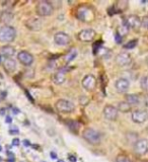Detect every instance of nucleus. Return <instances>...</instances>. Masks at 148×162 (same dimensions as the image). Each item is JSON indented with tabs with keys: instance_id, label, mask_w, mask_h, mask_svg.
<instances>
[{
	"instance_id": "nucleus-1",
	"label": "nucleus",
	"mask_w": 148,
	"mask_h": 162,
	"mask_svg": "<svg viewBox=\"0 0 148 162\" xmlns=\"http://www.w3.org/2000/svg\"><path fill=\"white\" fill-rule=\"evenodd\" d=\"M54 11V6H52L51 2L46 1V0H42L39 1L36 5V12L39 16L42 17H46V16L52 15Z\"/></svg>"
},
{
	"instance_id": "nucleus-2",
	"label": "nucleus",
	"mask_w": 148,
	"mask_h": 162,
	"mask_svg": "<svg viewBox=\"0 0 148 162\" xmlns=\"http://www.w3.org/2000/svg\"><path fill=\"white\" fill-rule=\"evenodd\" d=\"M16 30L10 25H3L0 27V42L1 43H10L15 39Z\"/></svg>"
},
{
	"instance_id": "nucleus-3",
	"label": "nucleus",
	"mask_w": 148,
	"mask_h": 162,
	"mask_svg": "<svg viewBox=\"0 0 148 162\" xmlns=\"http://www.w3.org/2000/svg\"><path fill=\"white\" fill-rule=\"evenodd\" d=\"M82 138L86 142L92 145H97L101 143V134L92 128H87L82 132Z\"/></svg>"
},
{
	"instance_id": "nucleus-4",
	"label": "nucleus",
	"mask_w": 148,
	"mask_h": 162,
	"mask_svg": "<svg viewBox=\"0 0 148 162\" xmlns=\"http://www.w3.org/2000/svg\"><path fill=\"white\" fill-rule=\"evenodd\" d=\"M76 16L78 20L84 22H89V21L94 20V13L89 7L87 6H80L76 11Z\"/></svg>"
},
{
	"instance_id": "nucleus-5",
	"label": "nucleus",
	"mask_w": 148,
	"mask_h": 162,
	"mask_svg": "<svg viewBox=\"0 0 148 162\" xmlns=\"http://www.w3.org/2000/svg\"><path fill=\"white\" fill-rule=\"evenodd\" d=\"M55 106H56L57 111L62 114L71 113L74 109V104L70 101H67V99H59V101H56Z\"/></svg>"
},
{
	"instance_id": "nucleus-6",
	"label": "nucleus",
	"mask_w": 148,
	"mask_h": 162,
	"mask_svg": "<svg viewBox=\"0 0 148 162\" xmlns=\"http://www.w3.org/2000/svg\"><path fill=\"white\" fill-rule=\"evenodd\" d=\"M134 152L137 155H145L148 153V140L147 139H140L135 143Z\"/></svg>"
},
{
	"instance_id": "nucleus-7",
	"label": "nucleus",
	"mask_w": 148,
	"mask_h": 162,
	"mask_svg": "<svg viewBox=\"0 0 148 162\" xmlns=\"http://www.w3.org/2000/svg\"><path fill=\"white\" fill-rule=\"evenodd\" d=\"M132 121L136 124H143L148 119V113L143 109H135L131 114Z\"/></svg>"
},
{
	"instance_id": "nucleus-8",
	"label": "nucleus",
	"mask_w": 148,
	"mask_h": 162,
	"mask_svg": "<svg viewBox=\"0 0 148 162\" xmlns=\"http://www.w3.org/2000/svg\"><path fill=\"white\" fill-rule=\"evenodd\" d=\"M116 63L118 66L120 67H127V66L130 65L132 63V58L128 53L126 52H121L117 55L116 57Z\"/></svg>"
},
{
	"instance_id": "nucleus-9",
	"label": "nucleus",
	"mask_w": 148,
	"mask_h": 162,
	"mask_svg": "<svg viewBox=\"0 0 148 162\" xmlns=\"http://www.w3.org/2000/svg\"><path fill=\"white\" fill-rule=\"evenodd\" d=\"M95 35H96V34H95L94 30H91V28H85V30H82L79 34H78V39H79L81 42L89 43L94 39Z\"/></svg>"
},
{
	"instance_id": "nucleus-10",
	"label": "nucleus",
	"mask_w": 148,
	"mask_h": 162,
	"mask_svg": "<svg viewBox=\"0 0 148 162\" xmlns=\"http://www.w3.org/2000/svg\"><path fill=\"white\" fill-rule=\"evenodd\" d=\"M25 25L30 30H40L42 28L43 21L39 17H30L25 21Z\"/></svg>"
},
{
	"instance_id": "nucleus-11",
	"label": "nucleus",
	"mask_w": 148,
	"mask_h": 162,
	"mask_svg": "<svg viewBox=\"0 0 148 162\" xmlns=\"http://www.w3.org/2000/svg\"><path fill=\"white\" fill-rule=\"evenodd\" d=\"M104 116L109 121H115L118 118L119 115V111L117 108H115L113 106H107L104 108Z\"/></svg>"
},
{
	"instance_id": "nucleus-12",
	"label": "nucleus",
	"mask_w": 148,
	"mask_h": 162,
	"mask_svg": "<svg viewBox=\"0 0 148 162\" xmlns=\"http://www.w3.org/2000/svg\"><path fill=\"white\" fill-rule=\"evenodd\" d=\"M81 83H82V86L84 87L85 89L88 90V91H91V90H94L95 86H96V79H95L94 75L88 74L83 78Z\"/></svg>"
},
{
	"instance_id": "nucleus-13",
	"label": "nucleus",
	"mask_w": 148,
	"mask_h": 162,
	"mask_svg": "<svg viewBox=\"0 0 148 162\" xmlns=\"http://www.w3.org/2000/svg\"><path fill=\"white\" fill-rule=\"evenodd\" d=\"M17 59L25 66H30L33 64V62H34V57L32 56V54H30L27 51H20L17 54Z\"/></svg>"
},
{
	"instance_id": "nucleus-14",
	"label": "nucleus",
	"mask_w": 148,
	"mask_h": 162,
	"mask_svg": "<svg viewBox=\"0 0 148 162\" xmlns=\"http://www.w3.org/2000/svg\"><path fill=\"white\" fill-rule=\"evenodd\" d=\"M129 86H130V83L126 78H119L115 83V87L119 93H126L129 90Z\"/></svg>"
},
{
	"instance_id": "nucleus-15",
	"label": "nucleus",
	"mask_w": 148,
	"mask_h": 162,
	"mask_svg": "<svg viewBox=\"0 0 148 162\" xmlns=\"http://www.w3.org/2000/svg\"><path fill=\"white\" fill-rule=\"evenodd\" d=\"M70 37L65 33H57L54 35V42L58 46H66L70 43Z\"/></svg>"
},
{
	"instance_id": "nucleus-16",
	"label": "nucleus",
	"mask_w": 148,
	"mask_h": 162,
	"mask_svg": "<svg viewBox=\"0 0 148 162\" xmlns=\"http://www.w3.org/2000/svg\"><path fill=\"white\" fill-rule=\"evenodd\" d=\"M125 25H127L128 28L137 30L141 27V20L137 15H130L125 20Z\"/></svg>"
},
{
	"instance_id": "nucleus-17",
	"label": "nucleus",
	"mask_w": 148,
	"mask_h": 162,
	"mask_svg": "<svg viewBox=\"0 0 148 162\" xmlns=\"http://www.w3.org/2000/svg\"><path fill=\"white\" fill-rule=\"evenodd\" d=\"M66 73H67V68H65V67L59 68L53 76V81L55 84H57V85L63 84L64 81H65Z\"/></svg>"
},
{
	"instance_id": "nucleus-18",
	"label": "nucleus",
	"mask_w": 148,
	"mask_h": 162,
	"mask_svg": "<svg viewBox=\"0 0 148 162\" xmlns=\"http://www.w3.org/2000/svg\"><path fill=\"white\" fill-rule=\"evenodd\" d=\"M15 53V50L11 46H4L0 50V54L4 57L5 59H12V56Z\"/></svg>"
},
{
	"instance_id": "nucleus-19",
	"label": "nucleus",
	"mask_w": 148,
	"mask_h": 162,
	"mask_svg": "<svg viewBox=\"0 0 148 162\" xmlns=\"http://www.w3.org/2000/svg\"><path fill=\"white\" fill-rule=\"evenodd\" d=\"M3 67L8 73H13L16 70V62L13 59H5L3 62Z\"/></svg>"
},
{
	"instance_id": "nucleus-20",
	"label": "nucleus",
	"mask_w": 148,
	"mask_h": 162,
	"mask_svg": "<svg viewBox=\"0 0 148 162\" xmlns=\"http://www.w3.org/2000/svg\"><path fill=\"white\" fill-rule=\"evenodd\" d=\"M126 102H128L131 106H138L140 102V98L137 94H128L127 96H126Z\"/></svg>"
},
{
	"instance_id": "nucleus-21",
	"label": "nucleus",
	"mask_w": 148,
	"mask_h": 162,
	"mask_svg": "<svg viewBox=\"0 0 148 162\" xmlns=\"http://www.w3.org/2000/svg\"><path fill=\"white\" fill-rule=\"evenodd\" d=\"M66 125L68 126V128L70 129L72 132L77 133L80 129V124L78 123L77 121H74V120H68L66 122Z\"/></svg>"
},
{
	"instance_id": "nucleus-22",
	"label": "nucleus",
	"mask_w": 148,
	"mask_h": 162,
	"mask_svg": "<svg viewBox=\"0 0 148 162\" xmlns=\"http://www.w3.org/2000/svg\"><path fill=\"white\" fill-rule=\"evenodd\" d=\"M131 108H132V106H131L128 102L121 101V102H119V106L117 108H118V111H122V113H129V111H131Z\"/></svg>"
},
{
	"instance_id": "nucleus-23",
	"label": "nucleus",
	"mask_w": 148,
	"mask_h": 162,
	"mask_svg": "<svg viewBox=\"0 0 148 162\" xmlns=\"http://www.w3.org/2000/svg\"><path fill=\"white\" fill-rule=\"evenodd\" d=\"M140 86H141L143 91L148 92V75H145L140 79Z\"/></svg>"
},
{
	"instance_id": "nucleus-24",
	"label": "nucleus",
	"mask_w": 148,
	"mask_h": 162,
	"mask_svg": "<svg viewBox=\"0 0 148 162\" xmlns=\"http://www.w3.org/2000/svg\"><path fill=\"white\" fill-rule=\"evenodd\" d=\"M76 56H77V51H76L75 49H72L69 53L65 56V61L69 63V62H71L72 60L76 58Z\"/></svg>"
},
{
	"instance_id": "nucleus-25",
	"label": "nucleus",
	"mask_w": 148,
	"mask_h": 162,
	"mask_svg": "<svg viewBox=\"0 0 148 162\" xmlns=\"http://www.w3.org/2000/svg\"><path fill=\"white\" fill-rule=\"evenodd\" d=\"M12 17H13L12 14L9 12V11H5V12H3V14H2V16H1L2 20H3L5 23L9 22V21L12 20Z\"/></svg>"
},
{
	"instance_id": "nucleus-26",
	"label": "nucleus",
	"mask_w": 148,
	"mask_h": 162,
	"mask_svg": "<svg viewBox=\"0 0 148 162\" xmlns=\"http://www.w3.org/2000/svg\"><path fill=\"white\" fill-rule=\"evenodd\" d=\"M137 44H138L137 40H131L130 42H128L127 44L124 46V48L127 49V50H132V49H134L136 46H137Z\"/></svg>"
},
{
	"instance_id": "nucleus-27",
	"label": "nucleus",
	"mask_w": 148,
	"mask_h": 162,
	"mask_svg": "<svg viewBox=\"0 0 148 162\" xmlns=\"http://www.w3.org/2000/svg\"><path fill=\"white\" fill-rule=\"evenodd\" d=\"M116 162H131V160L125 155H119L118 157H117Z\"/></svg>"
},
{
	"instance_id": "nucleus-28",
	"label": "nucleus",
	"mask_w": 148,
	"mask_h": 162,
	"mask_svg": "<svg viewBox=\"0 0 148 162\" xmlns=\"http://www.w3.org/2000/svg\"><path fill=\"white\" fill-rule=\"evenodd\" d=\"M141 27H143L145 30H148V16H144L141 20Z\"/></svg>"
},
{
	"instance_id": "nucleus-29",
	"label": "nucleus",
	"mask_w": 148,
	"mask_h": 162,
	"mask_svg": "<svg viewBox=\"0 0 148 162\" xmlns=\"http://www.w3.org/2000/svg\"><path fill=\"white\" fill-rule=\"evenodd\" d=\"M115 39H116V42L118 43V44H120L121 43V40H122V35L119 34L118 32L116 33V35H115Z\"/></svg>"
},
{
	"instance_id": "nucleus-30",
	"label": "nucleus",
	"mask_w": 148,
	"mask_h": 162,
	"mask_svg": "<svg viewBox=\"0 0 148 162\" xmlns=\"http://www.w3.org/2000/svg\"><path fill=\"white\" fill-rule=\"evenodd\" d=\"M12 145H13V146H18V145H20V140H18L17 138L13 139L12 140Z\"/></svg>"
},
{
	"instance_id": "nucleus-31",
	"label": "nucleus",
	"mask_w": 148,
	"mask_h": 162,
	"mask_svg": "<svg viewBox=\"0 0 148 162\" xmlns=\"http://www.w3.org/2000/svg\"><path fill=\"white\" fill-rule=\"evenodd\" d=\"M6 123L7 124H10L11 122H12V119H11V116H6Z\"/></svg>"
},
{
	"instance_id": "nucleus-32",
	"label": "nucleus",
	"mask_w": 148,
	"mask_h": 162,
	"mask_svg": "<svg viewBox=\"0 0 148 162\" xmlns=\"http://www.w3.org/2000/svg\"><path fill=\"white\" fill-rule=\"evenodd\" d=\"M9 133H10V134H18V130H10Z\"/></svg>"
},
{
	"instance_id": "nucleus-33",
	"label": "nucleus",
	"mask_w": 148,
	"mask_h": 162,
	"mask_svg": "<svg viewBox=\"0 0 148 162\" xmlns=\"http://www.w3.org/2000/svg\"><path fill=\"white\" fill-rule=\"evenodd\" d=\"M144 102H145V106H146V108H148V95H147V96H145Z\"/></svg>"
},
{
	"instance_id": "nucleus-34",
	"label": "nucleus",
	"mask_w": 148,
	"mask_h": 162,
	"mask_svg": "<svg viewBox=\"0 0 148 162\" xmlns=\"http://www.w3.org/2000/svg\"><path fill=\"white\" fill-rule=\"evenodd\" d=\"M23 144H25V146H27V147L30 146V142H28V140H25V141H23Z\"/></svg>"
},
{
	"instance_id": "nucleus-35",
	"label": "nucleus",
	"mask_w": 148,
	"mask_h": 162,
	"mask_svg": "<svg viewBox=\"0 0 148 162\" xmlns=\"http://www.w3.org/2000/svg\"><path fill=\"white\" fill-rule=\"evenodd\" d=\"M69 159L71 160V162H75L76 161V158L75 157H73V156H69Z\"/></svg>"
},
{
	"instance_id": "nucleus-36",
	"label": "nucleus",
	"mask_w": 148,
	"mask_h": 162,
	"mask_svg": "<svg viewBox=\"0 0 148 162\" xmlns=\"http://www.w3.org/2000/svg\"><path fill=\"white\" fill-rule=\"evenodd\" d=\"M4 111H5V109L4 108H2V109H0V115H4Z\"/></svg>"
},
{
	"instance_id": "nucleus-37",
	"label": "nucleus",
	"mask_w": 148,
	"mask_h": 162,
	"mask_svg": "<svg viewBox=\"0 0 148 162\" xmlns=\"http://www.w3.org/2000/svg\"><path fill=\"white\" fill-rule=\"evenodd\" d=\"M13 111H14L13 114H15V115H16V114L20 113V111H18V109H16V108H13Z\"/></svg>"
},
{
	"instance_id": "nucleus-38",
	"label": "nucleus",
	"mask_w": 148,
	"mask_h": 162,
	"mask_svg": "<svg viewBox=\"0 0 148 162\" xmlns=\"http://www.w3.org/2000/svg\"><path fill=\"white\" fill-rule=\"evenodd\" d=\"M51 157H52V158H56V155H55V153H54V152H52V153H51Z\"/></svg>"
},
{
	"instance_id": "nucleus-39",
	"label": "nucleus",
	"mask_w": 148,
	"mask_h": 162,
	"mask_svg": "<svg viewBox=\"0 0 148 162\" xmlns=\"http://www.w3.org/2000/svg\"><path fill=\"white\" fill-rule=\"evenodd\" d=\"M146 64H147V65H148V57H147V58H146Z\"/></svg>"
},
{
	"instance_id": "nucleus-40",
	"label": "nucleus",
	"mask_w": 148,
	"mask_h": 162,
	"mask_svg": "<svg viewBox=\"0 0 148 162\" xmlns=\"http://www.w3.org/2000/svg\"><path fill=\"white\" fill-rule=\"evenodd\" d=\"M1 150H2V147H1V146H0V152H1Z\"/></svg>"
},
{
	"instance_id": "nucleus-41",
	"label": "nucleus",
	"mask_w": 148,
	"mask_h": 162,
	"mask_svg": "<svg viewBox=\"0 0 148 162\" xmlns=\"http://www.w3.org/2000/svg\"><path fill=\"white\" fill-rule=\"evenodd\" d=\"M58 162H62V160H58Z\"/></svg>"
}]
</instances>
